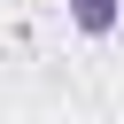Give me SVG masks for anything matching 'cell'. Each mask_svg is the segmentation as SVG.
Returning a JSON list of instances; mask_svg holds the SVG:
<instances>
[{
	"instance_id": "6da1fadb",
	"label": "cell",
	"mask_w": 124,
	"mask_h": 124,
	"mask_svg": "<svg viewBox=\"0 0 124 124\" xmlns=\"http://www.w3.org/2000/svg\"><path fill=\"white\" fill-rule=\"evenodd\" d=\"M70 23H78L85 39H108V31L124 23V0H70Z\"/></svg>"
}]
</instances>
